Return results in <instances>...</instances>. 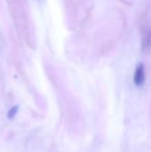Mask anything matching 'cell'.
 <instances>
[{"instance_id": "6da1fadb", "label": "cell", "mask_w": 151, "mask_h": 152, "mask_svg": "<svg viewBox=\"0 0 151 152\" xmlns=\"http://www.w3.org/2000/svg\"><path fill=\"white\" fill-rule=\"evenodd\" d=\"M133 82L136 86H142L145 83V68L142 63H139L136 67Z\"/></svg>"}, {"instance_id": "7a4b0ae2", "label": "cell", "mask_w": 151, "mask_h": 152, "mask_svg": "<svg viewBox=\"0 0 151 152\" xmlns=\"http://www.w3.org/2000/svg\"><path fill=\"white\" fill-rule=\"evenodd\" d=\"M18 109H19V107L18 106H16V107H13L12 109H11L10 110H9V112H8V118H12L15 115H16V113L18 112Z\"/></svg>"}]
</instances>
